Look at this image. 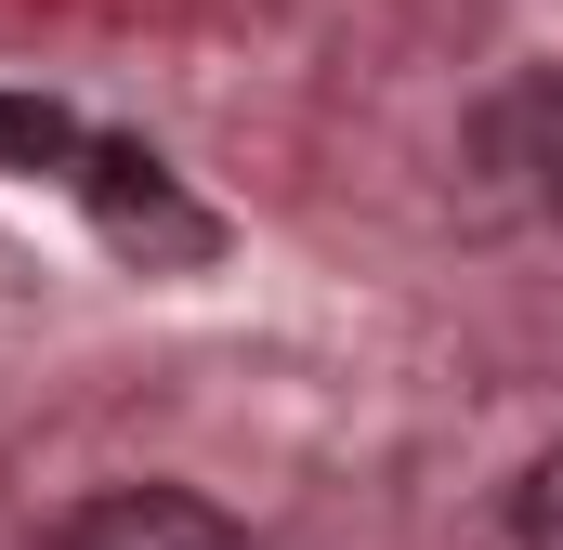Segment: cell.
<instances>
[{"label":"cell","mask_w":563,"mask_h":550,"mask_svg":"<svg viewBox=\"0 0 563 550\" xmlns=\"http://www.w3.org/2000/svg\"><path fill=\"white\" fill-rule=\"evenodd\" d=\"M472 157H485V170H498L525 210H563V66H525L511 92H485Z\"/></svg>","instance_id":"7a4b0ae2"},{"label":"cell","mask_w":563,"mask_h":550,"mask_svg":"<svg viewBox=\"0 0 563 550\" xmlns=\"http://www.w3.org/2000/svg\"><path fill=\"white\" fill-rule=\"evenodd\" d=\"M511 550H563V446L511 485Z\"/></svg>","instance_id":"5b68a950"},{"label":"cell","mask_w":563,"mask_h":550,"mask_svg":"<svg viewBox=\"0 0 563 550\" xmlns=\"http://www.w3.org/2000/svg\"><path fill=\"white\" fill-rule=\"evenodd\" d=\"M53 550H250V538H236L210 498H184V485H106V498L66 512Z\"/></svg>","instance_id":"3957f363"},{"label":"cell","mask_w":563,"mask_h":550,"mask_svg":"<svg viewBox=\"0 0 563 550\" xmlns=\"http://www.w3.org/2000/svg\"><path fill=\"white\" fill-rule=\"evenodd\" d=\"M79 144H92V132H79L53 92H0V170H13V184H66Z\"/></svg>","instance_id":"277c9868"},{"label":"cell","mask_w":563,"mask_h":550,"mask_svg":"<svg viewBox=\"0 0 563 550\" xmlns=\"http://www.w3.org/2000/svg\"><path fill=\"white\" fill-rule=\"evenodd\" d=\"M66 197H79V210H92V237H106L119 263H144V275H197L210 250H223V223H210V210L170 184V157L132 144V132H92V144H79Z\"/></svg>","instance_id":"6da1fadb"}]
</instances>
